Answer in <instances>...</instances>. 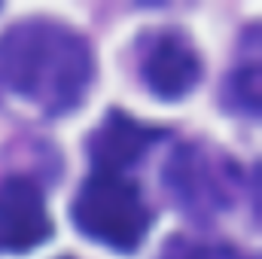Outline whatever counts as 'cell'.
I'll return each instance as SVG.
<instances>
[{"mask_svg":"<svg viewBox=\"0 0 262 259\" xmlns=\"http://www.w3.org/2000/svg\"><path fill=\"white\" fill-rule=\"evenodd\" d=\"M89 82L92 49L61 21L25 18L0 37V85L46 116L73 110Z\"/></svg>","mask_w":262,"mask_h":259,"instance_id":"1","label":"cell"},{"mask_svg":"<svg viewBox=\"0 0 262 259\" xmlns=\"http://www.w3.org/2000/svg\"><path fill=\"white\" fill-rule=\"evenodd\" d=\"M73 220L92 241L119 253H131L149 232L152 213L128 171L92 168L73 198Z\"/></svg>","mask_w":262,"mask_h":259,"instance_id":"2","label":"cell"},{"mask_svg":"<svg viewBox=\"0 0 262 259\" xmlns=\"http://www.w3.org/2000/svg\"><path fill=\"white\" fill-rule=\"evenodd\" d=\"M52 235L43 189L28 174L0 177V253H28Z\"/></svg>","mask_w":262,"mask_h":259,"instance_id":"3","label":"cell"},{"mask_svg":"<svg viewBox=\"0 0 262 259\" xmlns=\"http://www.w3.org/2000/svg\"><path fill=\"white\" fill-rule=\"evenodd\" d=\"M143 79L165 101L183 98L201 79V61L195 46L177 31L156 34L143 55Z\"/></svg>","mask_w":262,"mask_h":259,"instance_id":"4","label":"cell"},{"mask_svg":"<svg viewBox=\"0 0 262 259\" xmlns=\"http://www.w3.org/2000/svg\"><path fill=\"white\" fill-rule=\"evenodd\" d=\"M165 137L162 128H149L140 125L137 119H131L119 110H110L107 119L101 122V128L92 134L89 140V156H92V168H116V171H128L131 165L159 140Z\"/></svg>","mask_w":262,"mask_h":259,"instance_id":"5","label":"cell"},{"mask_svg":"<svg viewBox=\"0 0 262 259\" xmlns=\"http://www.w3.org/2000/svg\"><path fill=\"white\" fill-rule=\"evenodd\" d=\"M168 183L174 186L177 198L192 210H216L226 204V174L204 156L198 146H183L174 162L168 165Z\"/></svg>","mask_w":262,"mask_h":259,"instance_id":"6","label":"cell"},{"mask_svg":"<svg viewBox=\"0 0 262 259\" xmlns=\"http://www.w3.org/2000/svg\"><path fill=\"white\" fill-rule=\"evenodd\" d=\"M162 259H247L232 244H213V241H195V238H171L162 250Z\"/></svg>","mask_w":262,"mask_h":259,"instance_id":"7","label":"cell"},{"mask_svg":"<svg viewBox=\"0 0 262 259\" xmlns=\"http://www.w3.org/2000/svg\"><path fill=\"white\" fill-rule=\"evenodd\" d=\"M232 92L241 104V110H250L256 113L259 110V67H247V70H238L235 73V82H232Z\"/></svg>","mask_w":262,"mask_h":259,"instance_id":"8","label":"cell"}]
</instances>
